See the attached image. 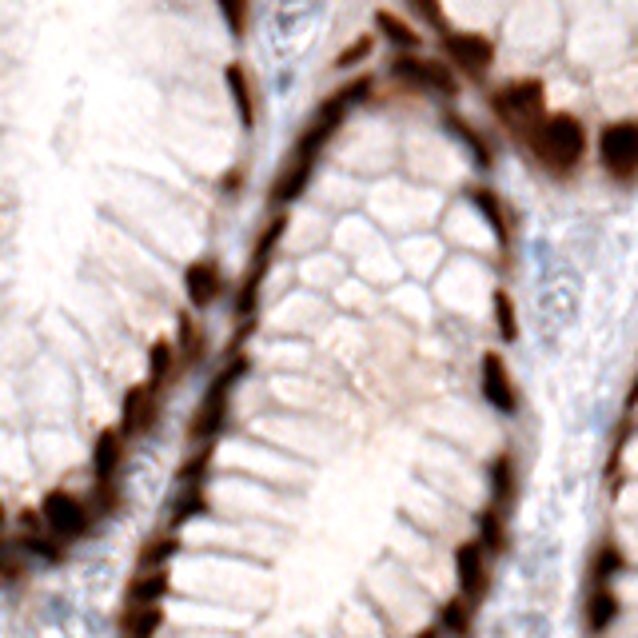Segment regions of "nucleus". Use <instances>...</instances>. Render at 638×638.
Returning <instances> with one entry per match:
<instances>
[{
  "label": "nucleus",
  "mask_w": 638,
  "mask_h": 638,
  "mask_svg": "<svg viewBox=\"0 0 638 638\" xmlns=\"http://www.w3.org/2000/svg\"><path fill=\"white\" fill-rule=\"evenodd\" d=\"M411 8L431 24V28H439V32H447V20H443V4L439 0H411Z\"/></svg>",
  "instance_id": "obj_31"
},
{
  "label": "nucleus",
  "mask_w": 638,
  "mask_h": 638,
  "mask_svg": "<svg viewBox=\"0 0 638 638\" xmlns=\"http://www.w3.org/2000/svg\"><path fill=\"white\" fill-rule=\"evenodd\" d=\"M160 423V391H152L148 383L132 387L120 403V435L124 439H140Z\"/></svg>",
  "instance_id": "obj_9"
},
{
  "label": "nucleus",
  "mask_w": 638,
  "mask_h": 638,
  "mask_svg": "<svg viewBox=\"0 0 638 638\" xmlns=\"http://www.w3.org/2000/svg\"><path fill=\"white\" fill-rule=\"evenodd\" d=\"M599 164L611 180L627 184L638 176V120H611L599 128Z\"/></svg>",
  "instance_id": "obj_5"
},
{
  "label": "nucleus",
  "mask_w": 638,
  "mask_h": 638,
  "mask_svg": "<svg viewBox=\"0 0 638 638\" xmlns=\"http://www.w3.org/2000/svg\"><path fill=\"white\" fill-rule=\"evenodd\" d=\"M375 32H379V36H387V40H391L395 48H403V52H415V48L423 44V36H419L407 20H399L395 12H387V8H379V12H375Z\"/></svg>",
  "instance_id": "obj_15"
},
{
  "label": "nucleus",
  "mask_w": 638,
  "mask_h": 638,
  "mask_svg": "<svg viewBox=\"0 0 638 638\" xmlns=\"http://www.w3.org/2000/svg\"><path fill=\"white\" fill-rule=\"evenodd\" d=\"M371 48H375V36H371V32H363L359 40H351V44L335 56V68H339V72H343V68H355L359 60H367V56H371Z\"/></svg>",
  "instance_id": "obj_27"
},
{
  "label": "nucleus",
  "mask_w": 638,
  "mask_h": 638,
  "mask_svg": "<svg viewBox=\"0 0 638 638\" xmlns=\"http://www.w3.org/2000/svg\"><path fill=\"white\" fill-rule=\"evenodd\" d=\"M471 200H475V208L487 216V224H491V232L499 236V240H507L511 236V228H507V212H503V204H499V196L491 192V188H471Z\"/></svg>",
  "instance_id": "obj_19"
},
{
  "label": "nucleus",
  "mask_w": 638,
  "mask_h": 638,
  "mask_svg": "<svg viewBox=\"0 0 638 638\" xmlns=\"http://www.w3.org/2000/svg\"><path fill=\"white\" fill-rule=\"evenodd\" d=\"M40 519H44V531L60 543H72V539H84L88 527H92V511L84 499H76L72 491H48L40 499Z\"/></svg>",
  "instance_id": "obj_8"
},
{
  "label": "nucleus",
  "mask_w": 638,
  "mask_h": 638,
  "mask_svg": "<svg viewBox=\"0 0 638 638\" xmlns=\"http://www.w3.org/2000/svg\"><path fill=\"white\" fill-rule=\"evenodd\" d=\"M120 463H124V435H120V427H104L96 435V447H92V471H96V479L112 483V475L120 471Z\"/></svg>",
  "instance_id": "obj_14"
},
{
  "label": "nucleus",
  "mask_w": 638,
  "mask_h": 638,
  "mask_svg": "<svg viewBox=\"0 0 638 638\" xmlns=\"http://www.w3.org/2000/svg\"><path fill=\"white\" fill-rule=\"evenodd\" d=\"M391 76L411 88V92H439V96H455L459 88V76L451 72L447 60H427V56H415V52H403L391 60Z\"/></svg>",
  "instance_id": "obj_7"
},
{
  "label": "nucleus",
  "mask_w": 638,
  "mask_h": 638,
  "mask_svg": "<svg viewBox=\"0 0 638 638\" xmlns=\"http://www.w3.org/2000/svg\"><path fill=\"white\" fill-rule=\"evenodd\" d=\"M224 84H228V96H232V108H236L240 124L252 132L256 120H260V96H256V80H252L248 64L244 60L224 64Z\"/></svg>",
  "instance_id": "obj_11"
},
{
  "label": "nucleus",
  "mask_w": 638,
  "mask_h": 638,
  "mask_svg": "<svg viewBox=\"0 0 638 638\" xmlns=\"http://www.w3.org/2000/svg\"><path fill=\"white\" fill-rule=\"evenodd\" d=\"M495 319L503 327V339H515L519 335V319H515V304L507 292H495Z\"/></svg>",
  "instance_id": "obj_29"
},
{
  "label": "nucleus",
  "mask_w": 638,
  "mask_h": 638,
  "mask_svg": "<svg viewBox=\"0 0 638 638\" xmlns=\"http://www.w3.org/2000/svg\"><path fill=\"white\" fill-rule=\"evenodd\" d=\"M491 483H495V503H511L515 499V459L511 455H499L491 463Z\"/></svg>",
  "instance_id": "obj_21"
},
{
  "label": "nucleus",
  "mask_w": 638,
  "mask_h": 638,
  "mask_svg": "<svg viewBox=\"0 0 638 638\" xmlns=\"http://www.w3.org/2000/svg\"><path fill=\"white\" fill-rule=\"evenodd\" d=\"M419 638H439V635H435V631H423V635H419Z\"/></svg>",
  "instance_id": "obj_32"
},
{
  "label": "nucleus",
  "mask_w": 638,
  "mask_h": 638,
  "mask_svg": "<svg viewBox=\"0 0 638 638\" xmlns=\"http://www.w3.org/2000/svg\"><path fill=\"white\" fill-rule=\"evenodd\" d=\"M371 92H375V80L363 72V76H351L347 84H339L335 92H327V96L319 100L316 116L304 124V132H300V140H296V148H292L284 172H280L276 184H272V204H292V200H300V196L308 192L323 148L335 140V132L343 128V120L351 116V108L363 104Z\"/></svg>",
  "instance_id": "obj_1"
},
{
  "label": "nucleus",
  "mask_w": 638,
  "mask_h": 638,
  "mask_svg": "<svg viewBox=\"0 0 638 638\" xmlns=\"http://www.w3.org/2000/svg\"><path fill=\"white\" fill-rule=\"evenodd\" d=\"M164 595H168V567H160V571H152V575H144V579H136L128 587V603L132 607H160Z\"/></svg>",
  "instance_id": "obj_17"
},
{
  "label": "nucleus",
  "mask_w": 638,
  "mask_h": 638,
  "mask_svg": "<svg viewBox=\"0 0 638 638\" xmlns=\"http://www.w3.org/2000/svg\"><path fill=\"white\" fill-rule=\"evenodd\" d=\"M244 371H248V363H244V359H236V363H228V367L212 379V387H208L204 403L196 407L192 439H212V435H220V431H224L228 411H232V387L240 383V375H244Z\"/></svg>",
  "instance_id": "obj_6"
},
{
  "label": "nucleus",
  "mask_w": 638,
  "mask_h": 638,
  "mask_svg": "<svg viewBox=\"0 0 638 638\" xmlns=\"http://www.w3.org/2000/svg\"><path fill=\"white\" fill-rule=\"evenodd\" d=\"M184 296L192 308H212L224 296V272L216 260H196L184 272Z\"/></svg>",
  "instance_id": "obj_12"
},
{
  "label": "nucleus",
  "mask_w": 638,
  "mask_h": 638,
  "mask_svg": "<svg viewBox=\"0 0 638 638\" xmlns=\"http://www.w3.org/2000/svg\"><path fill=\"white\" fill-rule=\"evenodd\" d=\"M471 607H475V603H467L463 595H459L455 603H447V607H443V627H447L451 635H467V631H471Z\"/></svg>",
  "instance_id": "obj_26"
},
{
  "label": "nucleus",
  "mask_w": 638,
  "mask_h": 638,
  "mask_svg": "<svg viewBox=\"0 0 638 638\" xmlns=\"http://www.w3.org/2000/svg\"><path fill=\"white\" fill-rule=\"evenodd\" d=\"M531 152V160L551 172V176H575L587 160V148H591V136H587V124L575 116V112H547L535 132L527 136L523 144Z\"/></svg>",
  "instance_id": "obj_2"
},
{
  "label": "nucleus",
  "mask_w": 638,
  "mask_h": 638,
  "mask_svg": "<svg viewBox=\"0 0 638 638\" xmlns=\"http://www.w3.org/2000/svg\"><path fill=\"white\" fill-rule=\"evenodd\" d=\"M619 567H623V559L615 555V547H603V551H599V567H595V587H607V579H611Z\"/></svg>",
  "instance_id": "obj_30"
},
{
  "label": "nucleus",
  "mask_w": 638,
  "mask_h": 638,
  "mask_svg": "<svg viewBox=\"0 0 638 638\" xmlns=\"http://www.w3.org/2000/svg\"><path fill=\"white\" fill-rule=\"evenodd\" d=\"M216 8H220L224 24H228V32H232L236 40L248 36V24H252V0H216Z\"/></svg>",
  "instance_id": "obj_22"
},
{
  "label": "nucleus",
  "mask_w": 638,
  "mask_h": 638,
  "mask_svg": "<svg viewBox=\"0 0 638 638\" xmlns=\"http://www.w3.org/2000/svg\"><path fill=\"white\" fill-rule=\"evenodd\" d=\"M176 547H180V543H176L172 535H160V539H152V543L144 547L140 563H144V567H152V571H160V563H164V559H172V555H176Z\"/></svg>",
  "instance_id": "obj_28"
},
{
  "label": "nucleus",
  "mask_w": 638,
  "mask_h": 638,
  "mask_svg": "<svg viewBox=\"0 0 638 638\" xmlns=\"http://www.w3.org/2000/svg\"><path fill=\"white\" fill-rule=\"evenodd\" d=\"M20 551H24V555H36V559H44V563H60V543L48 539V535H36V531L20 535Z\"/></svg>",
  "instance_id": "obj_25"
},
{
  "label": "nucleus",
  "mask_w": 638,
  "mask_h": 638,
  "mask_svg": "<svg viewBox=\"0 0 638 638\" xmlns=\"http://www.w3.org/2000/svg\"><path fill=\"white\" fill-rule=\"evenodd\" d=\"M160 627H164L160 607H132L124 615V638H156Z\"/></svg>",
  "instance_id": "obj_20"
},
{
  "label": "nucleus",
  "mask_w": 638,
  "mask_h": 638,
  "mask_svg": "<svg viewBox=\"0 0 638 638\" xmlns=\"http://www.w3.org/2000/svg\"><path fill=\"white\" fill-rule=\"evenodd\" d=\"M172 375H176V343L156 339V343H152V351H148V387H152V391H160Z\"/></svg>",
  "instance_id": "obj_16"
},
{
  "label": "nucleus",
  "mask_w": 638,
  "mask_h": 638,
  "mask_svg": "<svg viewBox=\"0 0 638 638\" xmlns=\"http://www.w3.org/2000/svg\"><path fill=\"white\" fill-rule=\"evenodd\" d=\"M487 555L491 551L483 543H459V551H455V579H459V591L467 603H479L487 595V583H491Z\"/></svg>",
  "instance_id": "obj_10"
},
{
  "label": "nucleus",
  "mask_w": 638,
  "mask_h": 638,
  "mask_svg": "<svg viewBox=\"0 0 638 638\" xmlns=\"http://www.w3.org/2000/svg\"><path fill=\"white\" fill-rule=\"evenodd\" d=\"M483 395H487V403L495 407V411H503V415H511L515 407H519V395H515V383H511V371H507V363L495 355V351H487L483 355Z\"/></svg>",
  "instance_id": "obj_13"
},
{
  "label": "nucleus",
  "mask_w": 638,
  "mask_h": 638,
  "mask_svg": "<svg viewBox=\"0 0 638 638\" xmlns=\"http://www.w3.org/2000/svg\"><path fill=\"white\" fill-rule=\"evenodd\" d=\"M0 527H4V503H0Z\"/></svg>",
  "instance_id": "obj_33"
},
{
  "label": "nucleus",
  "mask_w": 638,
  "mask_h": 638,
  "mask_svg": "<svg viewBox=\"0 0 638 638\" xmlns=\"http://www.w3.org/2000/svg\"><path fill=\"white\" fill-rule=\"evenodd\" d=\"M491 112L499 116V124L507 128V136H515L519 144H527V136L535 132V124L547 116V84L539 76L507 80L503 88L491 92Z\"/></svg>",
  "instance_id": "obj_3"
},
{
  "label": "nucleus",
  "mask_w": 638,
  "mask_h": 638,
  "mask_svg": "<svg viewBox=\"0 0 638 638\" xmlns=\"http://www.w3.org/2000/svg\"><path fill=\"white\" fill-rule=\"evenodd\" d=\"M447 128H451V132H455V136H459V140H463V144L475 152V160H479L483 168L491 164V148H487V140H483V136H479V132H475L467 120H459V116H447Z\"/></svg>",
  "instance_id": "obj_24"
},
{
  "label": "nucleus",
  "mask_w": 638,
  "mask_h": 638,
  "mask_svg": "<svg viewBox=\"0 0 638 638\" xmlns=\"http://www.w3.org/2000/svg\"><path fill=\"white\" fill-rule=\"evenodd\" d=\"M443 60L451 64V72L459 80H471V84H483L495 68V40L483 36V32H459V28H447L443 36Z\"/></svg>",
  "instance_id": "obj_4"
},
{
  "label": "nucleus",
  "mask_w": 638,
  "mask_h": 638,
  "mask_svg": "<svg viewBox=\"0 0 638 638\" xmlns=\"http://www.w3.org/2000/svg\"><path fill=\"white\" fill-rule=\"evenodd\" d=\"M619 619V595L611 587H595L591 591V603H587V623L595 631H607L611 623Z\"/></svg>",
  "instance_id": "obj_18"
},
{
  "label": "nucleus",
  "mask_w": 638,
  "mask_h": 638,
  "mask_svg": "<svg viewBox=\"0 0 638 638\" xmlns=\"http://www.w3.org/2000/svg\"><path fill=\"white\" fill-rule=\"evenodd\" d=\"M176 355H184V363H196L204 355V331L196 327L192 316H180V343H176Z\"/></svg>",
  "instance_id": "obj_23"
}]
</instances>
